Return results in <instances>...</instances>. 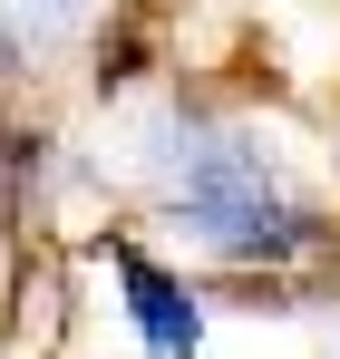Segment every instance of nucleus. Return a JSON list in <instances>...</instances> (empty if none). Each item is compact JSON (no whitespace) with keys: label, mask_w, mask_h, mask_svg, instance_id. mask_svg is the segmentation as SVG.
I'll return each instance as SVG.
<instances>
[{"label":"nucleus","mask_w":340,"mask_h":359,"mask_svg":"<svg viewBox=\"0 0 340 359\" xmlns=\"http://www.w3.org/2000/svg\"><path fill=\"white\" fill-rule=\"evenodd\" d=\"M107 272H117V301H126V330L146 340V359H195L204 350V330H214V311H204V292L175 272V262H156L146 243H107Z\"/></svg>","instance_id":"nucleus-2"},{"label":"nucleus","mask_w":340,"mask_h":359,"mask_svg":"<svg viewBox=\"0 0 340 359\" xmlns=\"http://www.w3.org/2000/svg\"><path fill=\"white\" fill-rule=\"evenodd\" d=\"M30 156H39V136H0V224H10V204L30 184Z\"/></svg>","instance_id":"nucleus-4"},{"label":"nucleus","mask_w":340,"mask_h":359,"mask_svg":"<svg viewBox=\"0 0 340 359\" xmlns=\"http://www.w3.org/2000/svg\"><path fill=\"white\" fill-rule=\"evenodd\" d=\"M78 10H88V0H0V39H10V49H39V39H58Z\"/></svg>","instance_id":"nucleus-3"},{"label":"nucleus","mask_w":340,"mask_h":359,"mask_svg":"<svg viewBox=\"0 0 340 359\" xmlns=\"http://www.w3.org/2000/svg\"><path fill=\"white\" fill-rule=\"evenodd\" d=\"M146 184L166 204V224L214 262H292L321 243V204L282 175V156H263V136L233 117H185L175 107L146 146Z\"/></svg>","instance_id":"nucleus-1"}]
</instances>
